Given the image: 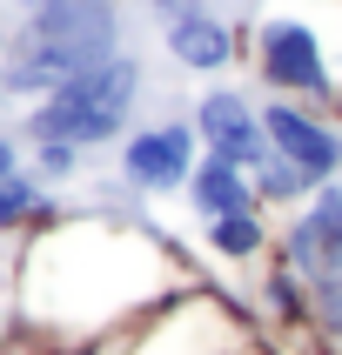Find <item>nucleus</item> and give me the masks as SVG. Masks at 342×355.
<instances>
[{
	"label": "nucleus",
	"mask_w": 342,
	"mask_h": 355,
	"mask_svg": "<svg viewBox=\"0 0 342 355\" xmlns=\"http://www.w3.org/2000/svg\"><path fill=\"white\" fill-rule=\"evenodd\" d=\"M20 336L34 355H94L195 295L181 255L135 215L54 208L20 235Z\"/></svg>",
	"instance_id": "obj_1"
},
{
	"label": "nucleus",
	"mask_w": 342,
	"mask_h": 355,
	"mask_svg": "<svg viewBox=\"0 0 342 355\" xmlns=\"http://www.w3.org/2000/svg\"><path fill=\"white\" fill-rule=\"evenodd\" d=\"M248 67L268 101L342 107V20L316 14V0H268L248 27Z\"/></svg>",
	"instance_id": "obj_2"
},
{
	"label": "nucleus",
	"mask_w": 342,
	"mask_h": 355,
	"mask_svg": "<svg viewBox=\"0 0 342 355\" xmlns=\"http://www.w3.org/2000/svg\"><path fill=\"white\" fill-rule=\"evenodd\" d=\"M141 94H148V67H141L135 54H114V60H101V67H87V74H74L60 94L40 101V107H27V114H20V135H27V148L60 141V148L94 155L108 141L135 135Z\"/></svg>",
	"instance_id": "obj_3"
},
{
	"label": "nucleus",
	"mask_w": 342,
	"mask_h": 355,
	"mask_svg": "<svg viewBox=\"0 0 342 355\" xmlns=\"http://www.w3.org/2000/svg\"><path fill=\"white\" fill-rule=\"evenodd\" d=\"M201 168V135L195 121L175 114V121H148L121 141V188L141 201H161V195H188V181Z\"/></svg>",
	"instance_id": "obj_4"
},
{
	"label": "nucleus",
	"mask_w": 342,
	"mask_h": 355,
	"mask_svg": "<svg viewBox=\"0 0 342 355\" xmlns=\"http://www.w3.org/2000/svg\"><path fill=\"white\" fill-rule=\"evenodd\" d=\"M7 40H20V47H60V54H80V60L101 67V60L121 54V7L114 0H47Z\"/></svg>",
	"instance_id": "obj_5"
},
{
	"label": "nucleus",
	"mask_w": 342,
	"mask_h": 355,
	"mask_svg": "<svg viewBox=\"0 0 342 355\" xmlns=\"http://www.w3.org/2000/svg\"><path fill=\"white\" fill-rule=\"evenodd\" d=\"M188 121H195V135H201V155L228 161L241 175H262V168L275 161L268 128H262V101H248L241 87H208Z\"/></svg>",
	"instance_id": "obj_6"
},
{
	"label": "nucleus",
	"mask_w": 342,
	"mask_h": 355,
	"mask_svg": "<svg viewBox=\"0 0 342 355\" xmlns=\"http://www.w3.org/2000/svg\"><path fill=\"white\" fill-rule=\"evenodd\" d=\"M262 128H268L275 161H289L296 175H309L316 188L342 181V128L322 114V107H302V101H262Z\"/></svg>",
	"instance_id": "obj_7"
},
{
	"label": "nucleus",
	"mask_w": 342,
	"mask_h": 355,
	"mask_svg": "<svg viewBox=\"0 0 342 355\" xmlns=\"http://www.w3.org/2000/svg\"><path fill=\"white\" fill-rule=\"evenodd\" d=\"M275 248H282V268H296L309 288L342 275V181H329L302 201L289 215V228L275 235Z\"/></svg>",
	"instance_id": "obj_8"
},
{
	"label": "nucleus",
	"mask_w": 342,
	"mask_h": 355,
	"mask_svg": "<svg viewBox=\"0 0 342 355\" xmlns=\"http://www.w3.org/2000/svg\"><path fill=\"white\" fill-rule=\"evenodd\" d=\"M161 47H168V60H175L181 74H228L235 67V54H241V40H235V27L221 14H188V20H175V27H161Z\"/></svg>",
	"instance_id": "obj_9"
},
{
	"label": "nucleus",
	"mask_w": 342,
	"mask_h": 355,
	"mask_svg": "<svg viewBox=\"0 0 342 355\" xmlns=\"http://www.w3.org/2000/svg\"><path fill=\"white\" fill-rule=\"evenodd\" d=\"M241 208H262V201H255V175H241V168H228V161L201 155L195 181H188V215L208 228V221L241 215Z\"/></svg>",
	"instance_id": "obj_10"
},
{
	"label": "nucleus",
	"mask_w": 342,
	"mask_h": 355,
	"mask_svg": "<svg viewBox=\"0 0 342 355\" xmlns=\"http://www.w3.org/2000/svg\"><path fill=\"white\" fill-rule=\"evenodd\" d=\"M201 248L215 261H262L268 248H275V228H268V208H241V215H221L201 228Z\"/></svg>",
	"instance_id": "obj_11"
},
{
	"label": "nucleus",
	"mask_w": 342,
	"mask_h": 355,
	"mask_svg": "<svg viewBox=\"0 0 342 355\" xmlns=\"http://www.w3.org/2000/svg\"><path fill=\"white\" fill-rule=\"evenodd\" d=\"M54 215V188H40L34 175H14L0 181V235H27Z\"/></svg>",
	"instance_id": "obj_12"
},
{
	"label": "nucleus",
	"mask_w": 342,
	"mask_h": 355,
	"mask_svg": "<svg viewBox=\"0 0 342 355\" xmlns=\"http://www.w3.org/2000/svg\"><path fill=\"white\" fill-rule=\"evenodd\" d=\"M262 302H268V315L282 322V329H316L309 322V282L296 275V268H268V282H262Z\"/></svg>",
	"instance_id": "obj_13"
},
{
	"label": "nucleus",
	"mask_w": 342,
	"mask_h": 355,
	"mask_svg": "<svg viewBox=\"0 0 342 355\" xmlns=\"http://www.w3.org/2000/svg\"><path fill=\"white\" fill-rule=\"evenodd\" d=\"M309 195H316V181H309V175H296L289 161H268V168L255 175V201H262V208H289V215H296Z\"/></svg>",
	"instance_id": "obj_14"
},
{
	"label": "nucleus",
	"mask_w": 342,
	"mask_h": 355,
	"mask_svg": "<svg viewBox=\"0 0 342 355\" xmlns=\"http://www.w3.org/2000/svg\"><path fill=\"white\" fill-rule=\"evenodd\" d=\"M20 235H0V355L20 336Z\"/></svg>",
	"instance_id": "obj_15"
},
{
	"label": "nucleus",
	"mask_w": 342,
	"mask_h": 355,
	"mask_svg": "<svg viewBox=\"0 0 342 355\" xmlns=\"http://www.w3.org/2000/svg\"><path fill=\"white\" fill-rule=\"evenodd\" d=\"M80 148H60V141H47V148H27V175L40 181V188H60V181H74L80 175Z\"/></svg>",
	"instance_id": "obj_16"
},
{
	"label": "nucleus",
	"mask_w": 342,
	"mask_h": 355,
	"mask_svg": "<svg viewBox=\"0 0 342 355\" xmlns=\"http://www.w3.org/2000/svg\"><path fill=\"white\" fill-rule=\"evenodd\" d=\"M309 322H316L329 342H342V275H329V282L309 288Z\"/></svg>",
	"instance_id": "obj_17"
},
{
	"label": "nucleus",
	"mask_w": 342,
	"mask_h": 355,
	"mask_svg": "<svg viewBox=\"0 0 342 355\" xmlns=\"http://www.w3.org/2000/svg\"><path fill=\"white\" fill-rule=\"evenodd\" d=\"M148 14H155L161 27H175V20H188V14H201V0H148Z\"/></svg>",
	"instance_id": "obj_18"
},
{
	"label": "nucleus",
	"mask_w": 342,
	"mask_h": 355,
	"mask_svg": "<svg viewBox=\"0 0 342 355\" xmlns=\"http://www.w3.org/2000/svg\"><path fill=\"white\" fill-rule=\"evenodd\" d=\"M14 175H27V168H20V141L0 135V181H14Z\"/></svg>",
	"instance_id": "obj_19"
},
{
	"label": "nucleus",
	"mask_w": 342,
	"mask_h": 355,
	"mask_svg": "<svg viewBox=\"0 0 342 355\" xmlns=\"http://www.w3.org/2000/svg\"><path fill=\"white\" fill-rule=\"evenodd\" d=\"M7 7H14V14L27 20V14H40V7H47V0H7Z\"/></svg>",
	"instance_id": "obj_20"
},
{
	"label": "nucleus",
	"mask_w": 342,
	"mask_h": 355,
	"mask_svg": "<svg viewBox=\"0 0 342 355\" xmlns=\"http://www.w3.org/2000/svg\"><path fill=\"white\" fill-rule=\"evenodd\" d=\"M7 355H14V349H7ZM20 355H34V349H20Z\"/></svg>",
	"instance_id": "obj_21"
}]
</instances>
